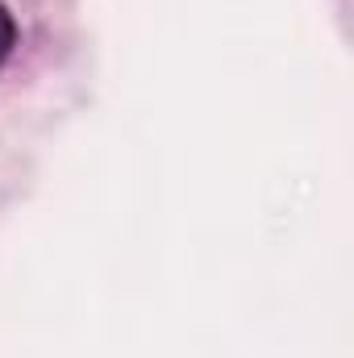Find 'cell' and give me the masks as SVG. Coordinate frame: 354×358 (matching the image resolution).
I'll list each match as a JSON object with an SVG mask.
<instances>
[{
	"label": "cell",
	"mask_w": 354,
	"mask_h": 358,
	"mask_svg": "<svg viewBox=\"0 0 354 358\" xmlns=\"http://www.w3.org/2000/svg\"><path fill=\"white\" fill-rule=\"evenodd\" d=\"M8 46H13V21H8V13H4V4H0V63H4Z\"/></svg>",
	"instance_id": "cell-1"
}]
</instances>
